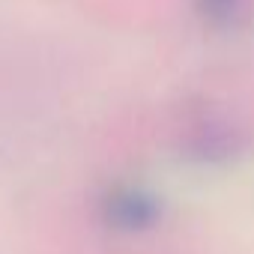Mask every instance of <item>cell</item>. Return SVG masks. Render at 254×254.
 Instances as JSON below:
<instances>
[{
    "instance_id": "cell-1",
    "label": "cell",
    "mask_w": 254,
    "mask_h": 254,
    "mask_svg": "<svg viewBox=\"0 0 254 254\" xmlns=\"http://www.w3.org/2000/svg\"><path fill=\"white\" fill-rule=\"evenodd\" d=\"M108 212H111V221L114 224H123V227H129V230H138V227H147V224H153L159 218V203L147 191L129 189V191L114 194Z\"/></svg>"
},
{
    "instance_id": "cell-2",
    "label": "cell",
    "mask_w": 254,
    "mask_h": 254,
    "mask_svg": "<svg viewBox=\"0 0 254 254\" xmlns=\"http://www.w3.org/2000/svg\"><path fill=\"white\" fill-rule=\"evenodd\" d=\"M200 9H203V15H206L209 21L224 24V21H230V18L236 15L239 0H200Z\"/></svg>"
}]
</instances>
